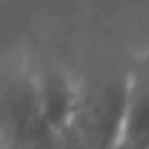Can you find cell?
I'll return each mask as SVG.
<instances>
[{"label": "cell", "instance_id": "cell-1", "mask_svg": "<svg viewBox=\"0 0 149 149\" xmlns=\"http://www.w3.org/2000/svg\"><path fill=\"white\" fill-rule=\"evenodd\" d=\"M35 77H37V91H40L44 119L51 126V130L63 140L79 114L84 91H79L74 79L61 68L35 70Z\"/></svg>", "mask_w": 149, "mask_h": 149}, {"label": "cell", "instance_id": "cell-2", "mask_svg": "<svg viewBox=\"0 0 149 149\" xmlns=\"http://www.w3.org/2000/svg\"><path fill=\"white\" fill-rule=\"evenodd\" d=\"M116 149H149V58L137 56L126 74V105Z\"/></svg>", "mask_w": 149, "mask_h": 149}, {"label": "cell", "instance_id": "cell-3", "mask_svg": "<svg viewBox=\"0 0 149 149\" xmlns=\"http://www.w3.org/2000/svg\"><path fill=\"white\" fill-rule=\"evenodd\" d=\"M144 54H147V58H149V51H144Z\"/></svg>", "mask_w": 149, "mask_h": 149}]
</instances>
